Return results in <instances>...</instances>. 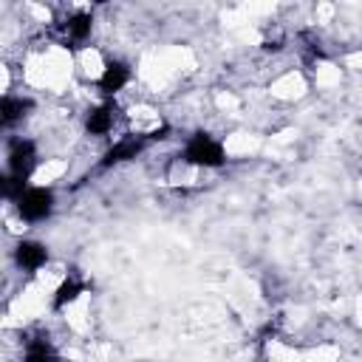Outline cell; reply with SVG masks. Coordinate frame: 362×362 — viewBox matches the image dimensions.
I'll use <instances>...</instances> for the list:
<instances>
[{
    "label": "cell",
    "instance_id": "obj_3",
    "mask_svg": "<svg viewBox=\"0 0 362 362\" xmlns=\"http://www.w3.org/2000/svg\"><path fill=\"white\" fill-rule=\"evenodd\" d=\"M34 161H37L34 141H28V139H14L11 147H8V167H11V175L28 178L31 170H34Z\"/></svg>",
    "mask_w": 362,
    "mask_h": 362
},
{
    "label": "cell",
    "instance_id": "obj_8",
    "mask_svg": "<svg viewBox=\"0 0 362 362\" xmlns=\"http://www.w3.org/2000/svg\"><path fill=\"white\" fill-rule=\"evenodd\" d=\"M82 291H85V283H82L76 274L65 277V280L59 283V288L54 291V308H65V305H68V303H74Z\"/></svg>",
    "mask_w": 362,
    "mask_h": 362
},
{
    "label": "cell",
    "instance_id": "obj_2",
    "mask_svg": "<svg viewBox=\"0 0 362 362\" xmlns=\"http://www.w3.org/2000/svg\"><path fill=\"white\" fill-rule=\"evenodd\" d=\"M54 209V192L45 189V187H28L20 198H17V212L25 218V221H42L48 218Z\"/></svg>",
    "mask_w": 362,
    "mask_h": 362
},
{
    "label": "cell",
    "instance_id": "obj_10",
    "mask_svg": "<svg viewBox=\"0 0 362 362\" xmlns=\"http://www.w3.org/2000/svg\"><path fill=\"white\" fill-rule=\"evenodd\" d=\"M90 25H93L90 14H74L68 20V25H65V34H68L71 42H85L88 34H90Z\"/></svg>",
    "mask_w": 362,
    "mask_h": 362
},
{
    "label": "cell",
    "instance_id": "obj_4",
    "mask_svg": "<svg viewBox=\"0 0 362 362\" xmlns=\"http://www.w3.org/2000/svg\"><path fill=\"white\" fill-rule=\"evenodd\" d=\"M14 260L25 272H37L48 260V249L42 243H37V240H20L17 249H14Z\"/></svg>",
    "mask_w": 362,
    "mask_h": 362
},
{
    "label": "cell",
    "instance_id": "obj_6",
    "mask_svg": "<svg viewBox=\"0 0 362 362\" xmlns=\"http://www.w3.org/2000/svg\"><path fill=\"white\" fill-rule=\"evenodd\" d=\"M127 82H130V68H127L124 62L113 59V62L105 65V71H102V76H99V90L116 93V90H122Z\"/></svg>",
    "mask_w": 362,
    "mask_h": 362
},
{
    "label": "cell",
    "instance_id": "obj_1",
    "mask_svg": "<svg viewBox=\"0 0 362 362\" xmlns=\"http://www.w3.org/2000/svg\"><path fill=\"white\" fill-rule=\"evenodd\" d=\"M184 158L195 167H221L226 161V153L209 133H195L184 147Z\"/></svg>",
    "mask_w": 362,
    "mask_h": 362
},
{
    "label": "cell",
    "instance_id": "obj_7",
    "mask_svg": "<svg viewBox=\"0 0 362 362\" xmlns=\"http://www.w3.org/2000/svg\"><path fill=\"white\" fill-rule=\"evenodd\" d=\"M113 116H116V107H113V105H99V107H93V110L88 113V119H85L88 133H93V136L107 133V130L113 127Z\"/></svg>",
    "mask_w": 362,
    "mask_h": 362
},
{
    "label": "cell",
    "instance_id": "obj_9",
    "mask_svg": "<svg viewBox=\"0 0 362 362\" xmlns=\"http://www.w3.org/2000/svg\"><path fill=\"white\" fill-rule=\"evenodd\" d=\"M25 110H31V99L6 96V99L0 102V119H3V124H14L17 119L25 116Z\"/></svg>",
    "mask_w": 362,
    "mask_h": 362
},
{
    "label": "cell",
    "instance_id": "obj_11",
    "mask_svg": "<svg viewBox=\"0 0 362 362\" xmlns=\"http://www.w3.org/2000/svg\"><path fill=\"white\" fill-rule=\"evenodd\" d=\"M25 362H59V356L54 354V348L48 345V339H31L28 351H25Z\"/></svg>",
    "mask_w": 362,
    "mask_h": 362
},
{
    "label": "cell",
    "instance_id": "obj_5",
    "mask_svg": "<svg viewBox=\"0 0 362 362\" xmlns=\"http://www.w3.org/2000/svg\"><path fill=\"white\" fill-rule=\"evenodd\" d=\"M144 144H147V141H144V139H136V136L116 141V144L102 156V167H113V164H122V161L136 158V156L144 150Z\"/></svg>",
    "mask_w": 362,
    "mask_h": 362
}]
</instances>
